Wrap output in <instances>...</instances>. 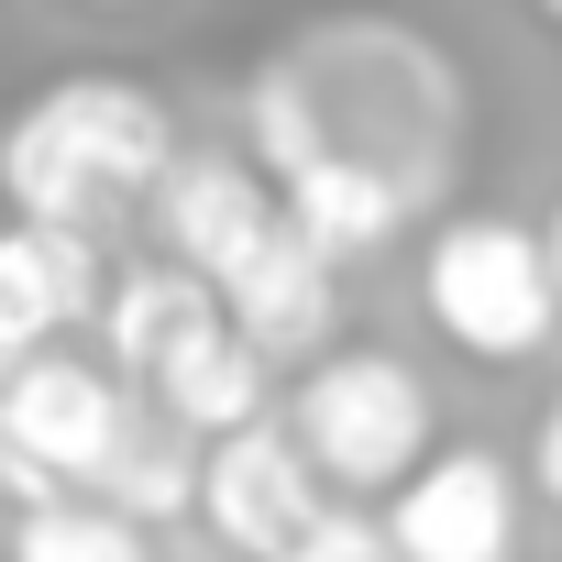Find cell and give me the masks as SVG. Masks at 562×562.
I'll return each instance as SVG.
<instances>
[{"label":"cell","instance_id":"6da1fadb","mask_svg":"<svg viewBox=\"0 0 562 562\" xmlns=\"http://www.w3.org/2000/svg\"><path fill=\"white\" fill-rule=\"evenodd\" d=\"M166 166H177V122L133 78H56L0 133V199H12V221H67V232H100L111 210L155 199Z\"/></svg>","mask_w":562,"mask_h":562},{"label":"cell","instance_id":"7a4b0ae2","mask_svg":"<svg viewBox=\"0 0 562 562\" xmlns=\"http://www.w3.org/2000/svg\"><path fill=\"white\" fill-rule=\"evenodd\" d=\"M133 430V375L122 364H78V353H23L12 386H0V496L12 507H45V496H78L100 485V463L122 452Z\"/></svg>","mask_w":562,"mask_h":562},{"label":"cell","instance_id":"3957f363","mask_svg":"<svg viewBox=\"0 0 562 562\" xmlns=\"http://www.w3.org/2000/svg\"><path fill=\"white\" fill-rule=\"evenodd\" d=\"M430 321L452 353L474 364H529L562 321V276H551V243L518 232V221H452L430 243Z\"/></svg>","mask_w":562,"mask_h":562},{"label":"cell","instance_id":"277c9868","mask_svg":"<svg viewBox=\"0 0 562 562\" xmlns=\"http://www.w3.org/2000/svg\"><path fill=\"white\" fill-rule=\"evenodd\" d=\"M288 430L310 441V463L364 496V485H408L430 463V386L397 353H321L288 397Z\"/></svg>","mask_w":562,"mask_h":562},{"label":"cell","instance_id":"5b68a950","mask_svg":"<svg viewBox=\"0 0 562 562\" xmlns=\"http://www.w3.org/2000/svg\"><path fill=\"white\" fill-rule=\"evenodd\" d=\"M331 507V474L310 463V441L299 430H276V419H243V430H221L210 441V463H199V518L243 551V562H276L310 518Z\"/></svg>","mask_w":562,"mask_h":562},{"label":"cell","instance_id":"8992f818","mask_svg":"<svg viewBox=\"0 0 562 562\" xmlns=\"http://www.w3.org/2000/svg\"><path fill=\"white\" fill-rule=\"evenodd\" d=\"M397 562H507L518 551V485L496 452H430L386 507Z\"/></svg>","mask_w":562,"mask_h":562},{"label":"cell","instance_id":"52a82bcc","mask_svg":"<svg viewBox=\"0 0 562 562\" xmlns=\"http://www.w3.org/2000/svg\"><path fill=\"white\" fill-rule=\"evenodd\" d=\"M144 210H155L166 254H177V265H199L210 288H221V276H232L276 221H288V199H276L243 155H177V166L155 177V199H144Z\"/></svg>","mask_w":562,"mask_h":562},{"label":"cell","instance_id":"ba28073f","mask_svg":"<svg viewBox=\"0 0 562 562\" xmlns=\"http://www.w3.org/2000/svg\"><path fill=\"white\" fill-rule=\"evenodd\" d=\"M100 254L67 221H0V364L45 353L67 321H100Z\"/></svg>","mask_w":562,"mask_h":562},{"label":"cell","instance_id":"9c48e42d","mask_svg":"<svg viewBox=\"0 0 562 562\" xmlns=\"http://www.w3.org/2000/svg\"><path fill=\"white\" fill-rule=\"evenodd\" d=\"M221 310H232V331L265 342V353H321V342H331V254H321L299 221H276V232L221 276Z\"/></svg>","mask_w":562,"mask_h":562},{"label":"cell","instance_id":"30bf717a","mask_svg":"<svg viewBox=\"0 0 562 562\" xmlns=\"http://www.w3.org/2000/svg\"><path fill=\"white\" fill-rule=\"evenodd\" d=\"M210 321H221V288H210L199 265H177V254H166V265H133L122 288L100 299V342H111V364H122L133 386H155L166 353H188Z\"/></svg>","mask_w":562,"mask_h":562},{"label":"cell","instance_id":"8fae6325","mask_svg":"<svg viewBox=\"0 0 562 562\" xmlns=\"http://www.w3.org/2000/svg\"><path fill=\"white\" fill-rule=\"evenodd\" d=\"M276 199H288V221L331 254V265H353V254H375L397 221H408V177H386V166H364V155H310V166H288L276 177Z\"/></svg>","mask_w":562,"mask_h":562},{"label":"cell","instance_id":"7c38bea8","mask_svg":"<svg viewBox=\"0 0 562 562\" xmlns=\"http://www.w3.org/2000/svg\"><path fill=\"white\" fill-rule=\"evenodd\" d=\"M265 364H276V353H265V342H243V331H232V310H221L188 353H166V375H155L144 397H155L166 419H188L199 441H221V430L265 419Z\"/></svg>","mask_w":562,"mask_h":562},{"label":"cell","instance_id":"4fadbf2b","mask_svg":"<svg viewBox=\"0 0 562 562\" xmlns=\"http://www.w3.org/2000/svg\"><path fill=\"white\" fill-rule=\"evenodd\" d=\"M199 430L188 419H166V408H133V430H122V452L100 463V485L89 496H111V507H133L144 529L155 518H177V507H199Z\"/></svg>","mask_w":562,"mask_h":562},{"label":"cell","instance_id":"5bb4252c","mask_svg":"<svg viewBox=\"0 0 562 562\" xmlns=\"http://www.w3.org/2000/svg\"><path fill=\"white\" fill-rule=\"evenodd\" d=\"M12 562H144V518L78 485V496H45V507H23V529H12Z\"/></svg>","mask_w":562,"mask_h":562},{"label":"cell","instance_id":"9a60e30c","mask_svg":"<svg viewBox=\"0 0 562 562\" xmlns=\"http://www.w3.org/2000/svg\"><path fill=\"white\" fill-rule=\"evenodd\" d=\"M276 562H397V540H386V518H364V507H321Z\"/></svg>","mask_w":562,"mask_h":562},{"label":"cell","instance_id":"2e32d148","mask_svg":"<svg viewBox=\"0 0 562 562\" xmlns=\"http://www.w3.org/2000/svg\"><path fill=\"white\" fill-rule=\"evenodd\" d=\"M529 474H540V496L562 507V397H551V419H540V441H529Z\"/></svg>","mask_w":562,"mask_h":562},{"label":"cell","instance_id":"e0dca14e","mask_svg":"<svg viewBox=\"0 0 562 562\" xmlns=\"http://www.w3.org/2000/svg\"><path fill=\"white\" fill-rule=\"evenodd\" d=\"M540 243H551V276H562V210H551V232H540Z\"/></svg>","mask_w":562,"mask_h":562},{"label":"cell","instance_id":"ac0fdd59","mask_svg":"<svg viewBox=\"0 0 562 562\" xmlns=\"http://www.w3.org/2000/svg\"><path fill=\"white\" fill-rule=\"evenodd\" d=\"M89 12H133V0H89Z\"/></svg>","mask_w":562,"mask_h":562},{"label":"cell","instance_id":"d6986e66","mask_svg":"<svg viewBox=\"0 0 562 562\" xmlns=\"http://www.w3.org/2000/svg\"><path fill=\"white\" fill-rule=\"evenodd\" d=\"M540 12H551V23H562V0H540Z\"/></svg>","mask_w":562,"mask_h":562}]
</instances>
